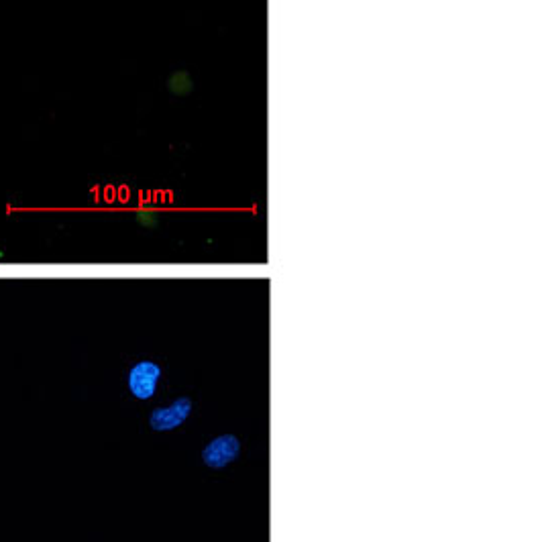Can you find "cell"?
Masks as SVG:
<instances>
[{"instance_id":"obj_4","label":"cell","mask_w":544,"mask_h":542,"mask_svg":"<svg viewBox=\"0 0 544 542\" xmlns=\"http://www.w3.org/2000/svg\"><path fill=\"white\" fill-rule=\"evenodd\" d=\"M168 90L176 96H188L194 90V78L186 70H178L168 78Z\"/></svg>"},{"instance_id":"obj_5","label":"cell","mask_w":544,"mask_h":542,"mask_svg":"<svg viewBox=\"0 0 544 542\" xmlns=\"http://www.w3.org/2000/svg\"><path fill=\"white\" fill-rule=\"evenodd\" d=\"M137 223L145 229H155L159 225V214L153 210H139L137 212Z\"/></svg>"},{"instance_id":"obj_1","label":"cell","mask_w":544,"mask_h":542,"mask_svg":"<svg viewBox=\"0 0 544 542\" xmlns=\"http://www.w3.org/2000/svg\"><path fill=\"white\" fill-rule=\"evenodd\" d=\"M243 453V443L233 432H225V435H219L210 439L200 453L202 465L212 469V471H223L231 467L235 461H239Z\"/></svg>"},{"instance_id":"obj_3","label":"cell","mask_w":544,"mask_h":542,"mask_svg":"<svg viewBox=\"0 0 544 542\" xmlns=\"http://www.w3.org/2000/svg\"><path fill=\"white\" fill-rule=\"evenodd\" d=\"M194 412V402L190 396H178L166 406H157L149 414V428L155 432L178 430Z\"/></svg>"},{"instance_id":"obj_2","label":"cell","mask_w":544,"mask_h":542,"mask_svg":"<svg viewBox=\"0 0 544 542\" xmlns=\"http://www.w3.org/2000/svg\"><path fill=\"white\" fill-rule=\"evenodd\" d=\"M161 377H163V369L159 363H155L151 359L137 361L127 373L129 394L141 402L151 400L157 394Z\"/></svg>"}]
</instances>
